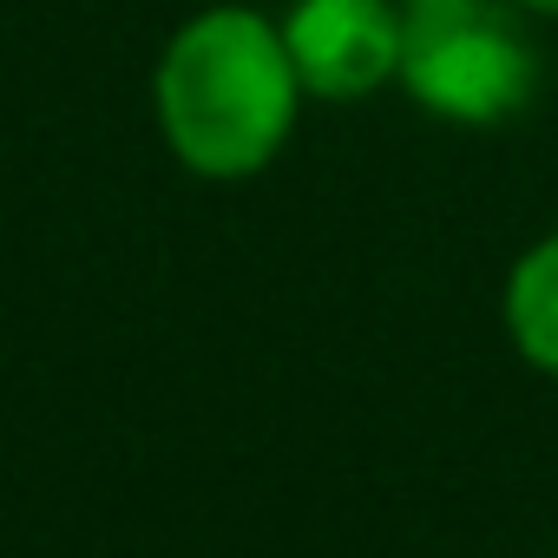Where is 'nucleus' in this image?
<instances>
[{"label":"nucleus","mask_w":558,"mask_h":558,"mask_svg":"<svg viewBox=\"0 0 558 558\" xmlns=\"http://www.w3.org/2000/svg\"><path fill=\"white\" fill-rule=\"evenodd\" d=\"M303 80L290 66L283 27L256 8H204L191 14L151 73V112L165 151L210 178L236 184L276 165L303 112Z\"/></svg>","instance_id":"f257e3e1"},{"label":"nucleus","mask_w":558,"mask_h":558,"mask_svg":"<svg viewBox=\"0 0 558 558\" xmlns=\"http://www.w3.org/2000/svg\"><path fill=\"white\" fill-rule=\"evenodd\" d=\"M401 86L447 125H506L538 93V47L499 0H440L408 14Z\"/></svg>","instance_id":"f03ea898"},{"label":"nucleus","mask_w":558,"mask_h":558,"mask_svg":"<svg viewBox=\"0 0 558 558\" xmlns=\"http://www.w3.org/2000/svg\"><path fill=\"white\" fill-rule=\"evenodd\" d=\"M276 27L310 99H375L401 80V0H290Z\"/></svg>","instance_id":"7ed1b4c3"},{"label":"nucleus","mask_w":558,"mask_h":558,"mask_svg":"<svg viewBox=\"0 0 558 558\" xmlns=\"http://www.w3.org/2000/svg\"><path fill=\"white\" fill-rule=\"evenodd\" d=\"M506 329L519 342V355L545 375H558V230L538 236L512 276H506Z\"/></svg>","instance_id":"20e7f679"},{"label":"nucleus","mask_w":558,"mask_h":558,"mask_svg":"<svg viewBox=\"0 0 558 558\" xmlns=\"http://www.w3.org/2000/svg\"><path fill=\"white\" fill-rule=\"evenodd\" d=\"M512 8H525V14H558V0H512Z\"/></svg>","instance_id":"39448f33"},{"label":"nucleus","mask_w":558,"mask_h":558,"mask_svg":"<svg viewBox=\"0 0 558 558\" xmlns=\"http://www.w3.org/2000/svg\"><path fill=\"white\" fill-rule=\"evenodd\" d=\"M414 8H440V0H401V14H414Z\"/></svg>","instance_id":"423d86ee"}]
</instances>
